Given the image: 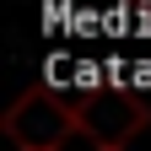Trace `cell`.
Returning <instances> with one entry per match:
<instances>
[{
    "mask_svg": "<svg viewBox=\"0 0 151 151\" xmlns=\"http://www.w3.org/2000/svg\"><path fill=\"white\" fill-rule=\"evenodd\" d=\"M6 140L16 151H60L70 135H81V119H76V97H65L60 86L49 81H32L22 97L6 108Z\"/></svg>",
    "mask_w": 151,
    "mask_h": 151,
    "instance_id": "1",
    "label": "cell"
},
{
    "mask_svg": "<svg viewBox=\"0 0 151 151\" xmlns=\"http://www.w3.org/2000/svg\"><path fill=\"white\" fill-rule=\"evenodd\" d=\"M76 119H81V135L92 151H124L151 124V108L129 86H86L76 97Z\"/></svg>",
    "mask_w": 151,
    "mask_h": 151,
    "instance_id": "2",
    "label": "cell"
}]
</instances>
